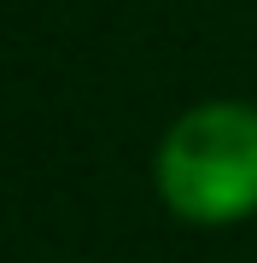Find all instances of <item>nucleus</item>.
<instances>
[{
    "mask_svg": "<svg viewBox=\"0 0 257 263\" xmlns=\"http://www.w3.org/2000/svg\"><path fill=\"white\" fill-rule=\"evenodd\" d=\"M158 193L187 222H234L257 211V111L199 105L158 146Z\"/></svg>",
    "mask_w": 257,
    "mask_h": 263,
    "instance_id": "f257e3e1",
    "label": "nucleus"
}]
</instances>
